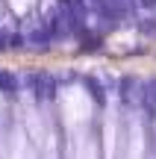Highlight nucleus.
<instances>
[{
    "instance_id": "5",
    "label": "nucleus",
    "mask_w": 156,
    "mask_h": 159,
    "mask_svg": "<svg viewBox=\"0 0 156 159\" xmlns=\"http://www.w3.org/2000/svg\"><path fill=\"white\" fill-rule=\"evenodd\" d=\"M115 136H118V118L109 109V115H106V159L115 156Z\"/></svg>"
},
{
    "instance_id": "3",
    "label": "nucleus",
    "mask_w": 156,
    "mask_h": 159,
    "mask_svg": "<svg viewBox=\"0 0 156 159\" xmlns=\"http://www.w3.org/2000/svg\"><path fill=\"white\" fill-rule=\"evenodd\" d=\"M124 159H145V130H141V118H130L127 124V150Z\"/></svg>"
},
{
    "instance_id": "6",
    "label": "nucleus",
    "mask_w": 156,
    "mask_h": 159,
    "mask_svg": "<svg viewBox=\"0 0 156 159\" xmlns=\"http://www.w3.org/2000/svg\"><path fill=\"white\" fill-rule=\"evenodd\" d=\"M9 6H12L15 15H27V12L35 6V0H9Z\"/></svg>"
},
{
    "instance_id": "4",
    "label": "nucleus",
    "mask_w": 156,
    "mask_h": 159,
    "mask_svg": "<svg viewBox=\"0 0 156 159\" xmlns=\"http://www.w3.org/2000/svg\"><path fill=\"white\" fill-rule=\"evenodd\" d=\"M9 159H33V153L27 150V130H24V124H15L9 133Z\"/></svg>"
},
{
    "instance_id": "2",
    "label": "nucleus",
    "mask_w": 156,
    "mask_h": 159,
    "mask_svg": "<svg viewBox=\"0 0 156 159\" xmlns=\"http://www.w3.org/2000/svg\"><path fill=\"white\" fill-rule=\"evenodd\" d=\"M71 159H97V144L86 127L71 130Z\"/></svg>"
},
{
    "instance_id": "1",
    "label": "nucleus",
    "mask_w": 156,
    "mask_h": 159,
    "mask_svg": "<svg viewBox=\"0 0 156 159\" xmlns=\"http://www.w3.org/2000/svg\"><path fill=\"white\" fill-rule=\"evenodd\" d=\"M59 109H62V121L68 130H77V127H86L88 118L94 112V100L82 85H65L59 91Z\"/></svg>"
}]
</instances>
